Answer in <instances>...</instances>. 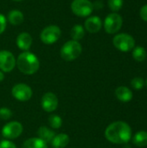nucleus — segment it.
I'll use <instances>...</instances> for the list:
<instances>
[{"label": "nucleus", "mask_w": 147, "mask_h": 148, "mask_svg": "<svg viewBox=\"0 0 147 148\" xmlns=\"http://www.w3.org/2000/svg\"><path fill=\"white\" fill-rule=\"evenodd\" d=\"M146 86H147V80H146Z\"/></svg>", "instance_id": "31"}, {"label": "nucleus", "mask_w": 147, "mask_h": 148, "mask_svg": "<svg viewBox=\"0 0 147 148\" xmlns=\"http://www.w3.org/2000/svg\"><path fill=\"white\" fill-rule=\"evenodd\" d=\"M0 148H16V147L13 142L8 140H4L0 142Z\"/></svg>", "instance_id": "27"}, {"label": "nucleus", "mask_w": 147, "mask_h": 148, "mask_svg": "<svg viewBox=\"0 0 147 148\" xmlns=\"http://www.w3.org/2000/svg\"><path fill=\"white\" fill-rule=\"evenodd\" d=\"M22 148H48V145L40 138H30L23 143Z\"/></svg>", "instance_id": "17"}, {"label": "nucleus", "mask_w": 147, "mask_h": 148, "mask_svg": "<svg viewBox=\"0 0 147 148\" xmlns=\"http://www.w3.org/2000/svg\"><path fill=\"white\" fill-rule=\"evenodd\" d=\"M85 36V29L84 27L81 24H75L72 27L70 30V36L74 41H80Z\"/></svg>", "instance_id": "19"}, {"label": "nucleus", "mask_w": 147, "mask_h": 148, "mask_svg": "<svg viewBox=\"0 0 147 148\" xmlns=\"http://www.w3.org/2000/svg\"><path fill=\"white\" fill-rule=\"evenodd\" d=\"M61 35L62 30L57 25H49L42 30L40 39L43 43L49 45L56 42L61 37Z\"/></svg>", "instance_id": "6"}, {"label": "nucleus", "mask_w": 147, "mask_h": 148, "mask_svg": "<svg viewBox=\"0 0 147 148\" xmlns=\"http://www.w3.org/2000/svg\"><path fill=\"white\" fill-rule=\"evenodd\" d=\"M6 25H7V19L3 14L0 13V35L4 32L6 29Z\"/></svg>", "instance_id": "26"}, {"label": "nucleus", "mask_w": 147, "mask_h": 148, "mask_svg": "<svg viewBox=\"0 0 147 148\" xmlns=\"http://www.w3.org/2000/svg\"><path fill=\"white\" fill-rule=\"evenodd\" d=\"M12 112L10 109L7 108H0V119L3 121H8L11 118Z\"/></svg>", "instance_id": "25"}, {"label": "nucleus", "mask_w": 147, "mask_h": 148, "mask_svg": "<svg viewBox=\"0 0 147 148\" xmlns=\"http://www.w3.org/2000/svg\"><path fill=\"white\" fill-rule=\"evenodd\" d=\"M133 143L139 147H144L147 146V132L139 131L133 137Z\"/></svg>", "instance_id": "20"}, {"label": "nucleus", "mask_w": 147, "mask_h": 148, "mask_svg": "<svg viewBox=\"0 0 147 148\" xmlns=\"http://www.w3.org/2000/svg\"><path fill=\"white\" fill-rule=\"evenodd\" d=\"M32 37L28 32H22L17 36L16 42L18 49L23 51H29L32 45Z\"/></svg>", "instance_id": "13"}, {"label": "nucleus", "mask_w": 147, "mask_h": 148, "mask_svg": "<svg viewBox=\"0 0 147 148\" xmlns=\"http://www.w3.org/2000/svg\"><path fill=\"white\" fill-rule=\"evenodd\" d=\"M84 27L89 33H92V34L97 33L98 31L101 30L102 27L101 19L97 16H90L85 21Z\"/></svg>", "instance_id": "12"}, {"label": "nucleus", "mask_w": 147, "mask_h": 148, "mask_svg": "<svg viewBox=\"0 0 147 148\" xmlns=\"http://www.w3.org/2000/svg\"><path fill=\"white\" fill-rule=\"evenodd\" d=\"M139 14H140V17H141L144 21L147 22V4L144 5V6L140 9Z\"/></svg>", "instance_id": "28"}, {"label": "nucleus", "mask_w": 147, "mask_h": 148, "mask_svg": "<svg viewBox=\"0 0 147 148\" xmlns=\"http://www.w3.org/2000/svg\"><path fill=\"white\" fill-rule=\"evenodd\" d=\"M49 124L52 128L58 129L62 125V120L60 116L56 114H51L49 117Z\"/></svg>", "instance_id": "22"}, {"label": "nucleus", "mask_w": 147, "mask_h": 148, "mask_svg": "<svg viewBox=\"0 0 147 148\" xmlns=\"http://www.w3.org/2000/svg\"><path fill=\"white\" fill-rule=\"evenodd\" d=\"M82 52L81 44L77 41H68L61 49V57L66 62H71L77 59Z\"/></svg>", "instance_id": "3"}, {"label": "nucleus", "mask_w": 147, "mask_h": 148, "mask_svg": "<svg viewBox=\"0 0 147 148\" xmlns=\"http://www.w3.org/2000/svg\"><path fill=\"white\" fill-rule=\"evenodd\" d=\"M41 106L42 109L48 113H52L55 110H56L58 106V99L57 96L52 93L48 92L43 95L41 101Z\"/></svg>", "instance_id": "11"}, {"label": "nucleus", "mask_w": 147, "mask_h": 148, "mask_svg": "<svg viewBox=\"0 0 147 148\" xmlns=\"http://www.w3.org/2000/svg\"><path fill=\"white\" fill-rule=\"evenodd\" d=\"M71 10L75 16L86 17L93 12L94 5L89 0H74L71 3Z\"/></svg>", "instance_id": "5"}, {"label": "nucleus", "mask_w": 147, "mask_h": 148, "mask_svg": "<svg viewBox=\"0 0 147 148\" xmlns=\"http://www.w3.org/2000/svg\"><path fill=\"white\" fill-rule=\"evenodd\" d=\"M13 1H16V2H20V1H23V0H13Z\"/></svg>", "instance_id": "30"}, {"label": "nucleus", "mask_w": 147, "mask_h": 148, "mask_svg": "<svg viewBox=\"0 0 147 148\" xmlns=\"http://www.w3.org/2000/svg\"><path fill=\"white\" fill-rule=\"evenodd\" d=\"M23 125L18 121H10L2 128V135L7 140H14L19 137L23 133Z\"/></svg>", "instance_id": "8"}, {"label": "nucleus", "mask_w": 147, "mask_h": 148, "mask_svg": "<svg viewBox=\"0 0 147 148\" xmlns=\"http://www.w3.org/2000/svg\"><path fill=\"white\" fill-rule=\"evenodd\" d=\"M23 14L18 10H12L8 13L7 20L12 25H20L23 22Z\"/></svg>", "instance_id": "16"}, {"label": "nucleus", "mask_w": 147, "mask_h": 148, "mask_svg": "<svg viewBox=\"0 0 147 148\" xmlns=\"http://www.w3.org/2000/svg\"><path fill=\"white\" fill-rule=\"evenodd\" d=\"M115 95L117 99L122 102H128L133 99V92L125 86H120L116 88Z\"/></svg>", "instance_id": "14"}, {"label": "nucleus", "mask_w": 147, "mask_h": 148, "mask_svg": "<svg viewBox=\"0 0 147 148\" xmlns=\"http://www.w3.org/2000/svg\"><path fill=\"white\" fill-rule=\"evenodd\" d=\"M3 79H4V75H3V73L0 70V82H2L3 81Z\"/></svg>", "instance_id": "29"}, {"label": "nucleus", "mask_w": 147, "mask_h": 148, "mask_svg": "<svg viewBox=\"0 0 147 148\" xmlns=\"http://www.w3.org/2000/svg\"><path fill=\"white\" fill-rule=\"evenodd\" d=\"M37 134H38V138H40L41 140L45 141L47 144L49 142L51 143L53 138L55 135V132L47 127H41L37 131Z\"/></svg>", "instance_id": "18"}, {"label": "nucleus", "mask_w": 147, "mask_h": 148, "mask_svg": "<svg viewBox=\"0 0 147 148\" xmlns=\"http://www.w3.org/2000/svg\"><path fill=\"white\" fill-rule=\"evenodd\" d=\"M69 143V137L66 134H59L55 135L51 141V145L54 148H65Z\"/></svg>", "instance_id": "15"}, {"label": "nucleus", "mask_w": 147, "mask_h": 148, "mask_svg": "<svg viewBox=\"0 0 147 148\" xmlns=\"http://www.w3.org/2000/svg\"><path fill=\"white\" fill-rule=\"evenodd\" d=\"M108 6L111 10L119 11L123 6V0H108Z\"/></svg>", "instance_id": "23"}, {"label": "nucleus", "mask_w": 147, "mask_h": 148, "mask_svg": "<svg viewBox=\"0 0 147 148\" xmlns=\"http://www.w3.org/2000/svg\"><path fill=\"white\" fill-rule=\"evenodd\" d=\"M16 66L14 55L8 50L0 51V70L2 72H11Z\"/></svg>", "instance_id": "10"}, {"label": "nucleus", "mask_w": 147, "mask_h": 148, "mask_svg": "<svg viewBox=\"0 0 147 148\" xmlns=\"http://www.w3.org/2000/svg\"><path fill=\"white\" fill-rule=\"evenodd\" d=\"M12 96L19 101H27L32 97V89L24 83H18L11 89Z\"/></svg>", "instance_id": "9"}, {"label": "nucleus", "mask_w": 147, "mask_h": 148, "mask_svg": "<svg viewBox=\"0 0 147 148\" xmlns=\"http://www.w3.org/2000/svg\"><path fill=\"white\" fill-rule=\"evenodd\" d=\"M123 20L117 13L109 14L104 21V29L107 34H115L122 27Z\"/></svg>", "instance_id": "7"}, {"label": "nucleus", "mask_w": 147, "mask_h": 148, "mask_svg": "<svg viewBox=\"0 0 147 148\" xmlns=\"http://www.w3.org/2000/svg\"><path fill=\"white\" fill-rule=\"evenodd\" d=\"M16 65L20 72L30 75L37 72L40 67V62L35 54L29 51H23L18 56L16 61Z\"/></svg>", "instance_id": "2"}, {"label": "nucleus", "mask_w": 147, "mask_h": 148, "mask_svg": "<svg viewBox=\"0 0 147 148\" xmlns=\"http://www.w3.org/2000/svg\"><path fill=\"white\" fill-rule=\"evenodd\" d=\"M146 49L143 47L138 46V47H134L133 48V57L137 62H143V61H145L146 58Z\"/></svg>", "instance_id": "21"}, {"label": "nucleus", "mask_w": 147, "mask_h": 148, "mask_svg": "<svg viewBox=\"0 0 147 148\" xmlns=\"http://www.w3.org/2000/svg\"><path fill=\"white\" fill-rule=\"evenodd\" d=\"M113 43L117 49L122 52H128L133 49L135 46V41L133 37L126 33L116 35L113 39Z\"/></svg>", "instance_id": "4"}, {"label": "nucleus", "mask_w": 147, "mask_h": 148, "mask_svg": "<svg viewBox=\"0 0 147 148\" xmlns=\"http://www.w3.org/2000/svg\"><path fill=\"white\" fill-rule=\"evenodd\" d=\"M105 137L113 144H126L132 138V129L124 121H115L106 128Z\"/></svg>", "instance_id": "1"}, {"label": "nucleus", "mask_w": 147, "mask_h": 148, "mask_svg": "<svg viewBox=\"0 0 147 148\" xmlns=\"http://www.w3.org/2000/svg\"><path fill=\"white\" fill-rule=\"evenodd\" d=\"M131 84H132V87H133L134 89L139 90V89H141V88H144L145 82H144V80H143L141 77H135V78H133V79L132 80Z\"/></svg>", "instance_id": "24"}]
</instances>
